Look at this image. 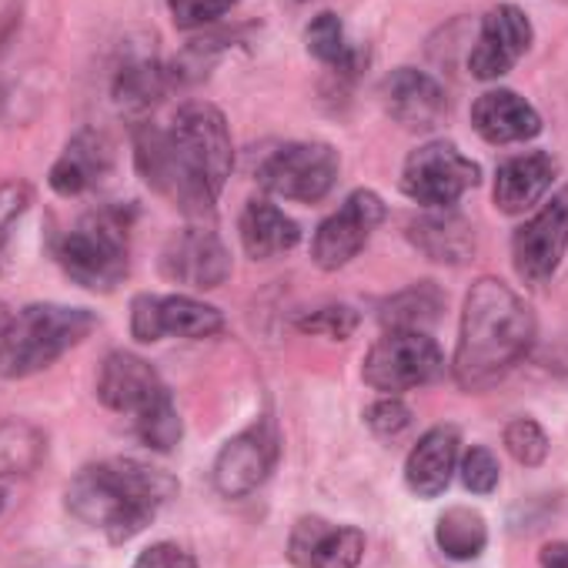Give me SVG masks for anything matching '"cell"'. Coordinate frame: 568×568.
I'll return each instance as SVG.
<instances>
[{
	"instance_id": "3",
	"label": "cell",
	"mask_w": 568,
	"mask_h": 568,
	"mask_svg": "<svg viewBox=\"0 0 568 568\" xmlns=\"http://www.w3.org/2000/svg\"><path fill=\"white\" fill-rule=\"evenodd\" d=\"M174 491L178 481L168 471L134 458H108L74 475L68 485V508L121 545L141 535Z\"/></svg>"
},
{
	"instance_id": "19",
	"label": "cell",
	"mask_w": 568,
	"mask_h": 568,
	"mask_svg": "<svg viewBox=\"0 0 568 568\" xmlns=\"http://www.w3.org/2000/svg\"><path fill=\"white\" fill-rule=\"evenodd\" d=\"M471 124L488 144H521L541 131L538 111L515 91H485L471 108Z\"/></svg>"
},
{
	"instance_id": "20",
	"label": "cell",
	"mask_w": 568,
	"mask_h": 568,
	"mask_svg": "<svg viewBox=\"0 0 568 568\" xmlns=\"http://www.w3.org/2000/svg\"><path fill=\"white\" fill-rule=\"evenodd\" d=\"M555 158L545 151H528L518 158H508L495 174V207L505 214H525L531 211L555 181Z\"/></svg>"
},
{
	"instance_id": "21",
	"label": "cell",
	"mask_w": 568,
	"mask_h": 568,
	"mask_svg": "<svg viewBox=\"0 0 568 568\" xmlns=\"http://www.w3.org/2000/svg\"><path fill=\"white\" fill-rule=\"evenodd\" d=\"M458 445L462 438L452 425H438L418 438L405 462V481L418 498H435L448 488L458 465Z\"/></svg>"
},
{
	"instance_id": "34",
	"label": "cell",
	"mask_w": 568,
	"mask_h": 568,
	"mask_svg": "<svg viewBox=\"0 0 568 568\" xmlns=\"http://www.w3.org/2000/svg\"><path fill=\"white\" fill-rule=\"evenodd\" d=\"M412 425V412L392 395V398H382L368 408V428L382 438H395L402 435L405 428Z\"/></svg>"
},
{
	"instance_id": "30",
	"label": "cell",
	"mask_w": 568,
	"mask_h": 568,
	"mask_svg": "<svg viewBox=\"0 0 568 568\" xmlns=\"http://www.w3.org/2000/svg\"><path fill=\"white\" fill-rule=\"evenodd\" d=\"M505 448H508V455H511L518 465L535 468V465H541L545 455H548V435L541 432L538 422H531V418H515V422L505 428Z\"/></svg>"
},
{
	"instance_id": "13",
	"label": "cell",
	"mask_w": 568,
	"mask_h": 568,
	"mask_svg": "<svg viewBox=\"0 0 568 568\" xmlns=\"http://www.w3.org/2000/svg\"><path fill=\"white\" fill-rule=\"evenodd\" d=\"M161 271L168 281L184 284V288L211 292L227 281L231 254L224 241L211 227H204V221H197L168 237V244L161 247Z\"/></svg>"
},
{
	"instance_id": "39",
	"label": "cell",
	"mask_w": 568,
	"mask_h": 568,
	"mask_svg": "<svg viewBox=\"0 0 568 568\" xmlns=\"http://www.w3.org/2000/svg\"><path fill=\"white\" fill-rule=\"evenodd\" d=\"M0 508H4V491H0Z\"/></svg>"
},
{
	"instance_id": "5",
	"label": "cell",
	"mask_w": 568,
	"mask_h": 568,
	"mask_svg": "<svg viewBox=\"0 0 568 568\" xmlns=\"http://www.w3.org/2000/svg\"><path fill=\"white\" fill-rule=\"evenodd\" d=\"M98 328L88 308L28 305L0 332V378H31L81 345Z\"/></svg>"
},
{
	"instance_id": "28",
	"label": "cell",
	"mask_w": 568,
	"mask_h": 568,
	"mask_svg": "<svg viewBox=\"0 0 568 568\" xmlns=\"http://www.w3.org/2000/svg\"><path fill=\"white\" fill-rule=\"evenodd\" d=\"M28 207H31V184H24V181L0 184V277L8 271V251H11L14 227L28 214Z\"/></svg>"
},
{
	"instance_id": "18",
	"label": "cell",
	"mask_w": 568,
	"mask_h": 568,
	"mask_svg": "<svg viewBox=\"0 0 568 568\" xmlns=\"http://www.w3.org/2000/svg\"><path fill=\"white\" fill-rule=\"evenodd\" d=\"M111 171V144L98 131H81L68 141L61 158L51 164L48 184L61 197H81Z\"/></svg>"
},
{
	"instance_id": "1",
	"label": "cell",
	"mask_w": 568,
	"mask_h": 568,
	"mask_svg": "<svg viewBox=\"0 0 568 568\" xmlns=\"http://www.w3.org/2000/svg\"><path fill=\"white\" fill-rule=\"evenodd\" d=\"M134 164L144 184L191 221L211 217L234 164L224 114L207 101H191L164 128L141 124L134 131Z\"/></svg>"
},
{
	"instance_id": "6",
	"label": "cell",
	"mask_w": 568,
	"mask_h": 568,
	"mask_svg": "<svg viewBox=\"0 0 568 568\" xmlns=\"http://www.w3.org/2000/svg\"><path fill=\"white\" fill-rule=\"evenodd\" d=\"M58 261L64 274L88 292H114L128 277L131 244L128 221L121 211L84 214L58 244Z\"/></svg>"
},
{
	"instance_id": "26",
	"label": "cell",
	"mask_w": 568,
	"mask_h": 568,
	"mask_svg": "<svg viewBox=\"0 0 568 568\" xmlns=\"http://www.w3.org/2000/svg\"><path fill=\"white\" fill-rule=\"evenodd\" d=\"M48 452L44 432L24 418H0V478L31 475Z\"/></svg>"
},
{
	"instance_id": "24",
	"label": "cell",
	"mask_w": 568,
	"mask_h": 568,
	"mask_svg": "<svg viewBox=\"0 0 568 568\" xmlns=\"http://www.w3.org/2000/svg\"><path fill=\"white\" fill-rule=\"evenodd\" d=\"M412 244L428 254L432 261H448V264H462L471 257L475 251V227L458 217V214H425L418 221H412L408 227Z\"/></svg>"
},
{
	"instance_id": "17",
	"label": "cell",
	"mask_w": 568,
	"mask_h": 568,
	"mask_svg": "<svg viewBox=\"0 0 568 568\" xmlns=\"http://www.w3.org/2000/svg\"><path fill=\"white\" fill-rule=\"evenodd\" d=\"M382 98H385V111L408 131H432L448 114L445 88L432 74L415 68H398L385 81Z\"/></svg>"
},
{
	"instance_id": "27",
	"label": "cell",
	"mask_w": 568,
	"mask_h": 568,
	"mask_svg": "<svg viewBox=\"0 0 568 568\" xmlns=\"http://www.w3.org/2000/svg\"><path fill=\"white\" fill-rule=\"evenodd\" d=\"M305 48H308V54H312L315 61H322V64H328V68H335V71H355V64H358V51L348 44L345 28H342L338 14H332V11L318 14V18L308 24V31H305Z\"/></svg>"
},
{
	"instance_id": "40",
	"label": "cell",
	"mask_w": 568,
	"mask_h": 568,
	"mask_svg": "<svg viewBox=\"0 0 568 568\" xmlns=\"http://www.w3.org/2000/svg\"><path fill=\"white\" fill-rule=\"evenodd\" d=\"M295 4H308V0H295Z\"/></svg>"
},
{
	"instance_id": "31",
	"label": "cell",
	"mask_w": 568,
	"mask_h": 568,
	"mask_svg": "<svg viewBox=\"0 0 568 568\" xmlns=\"http://www.w3.org/2000/svg\"><path fill=\"white\" fill-rule=\"evenodd\" d=\"M428 292H432L428 284H422V288H415V292L395 298V302L388 305L385 322H392V328H415V332H422V318H435V312H438V295H432V298L425 302Z\"/></svg>"
},
{
	"instance_id": "23",
	"label": "cell",
	"mask_w": 568,
	"mask_h": 568,
	"mask_svg": "<svg viewBox=\"0 0 568 568\" xmlns=\"http://www.w3.org/2000/svg\"><path fill=\"white\" fill-rule=\"evenodd\" d=\"M174 84V74L148 54L128 58L114 74V104L128 118H144Z\"/></svg>"
},
{
	"instance_id": "32",
	"label": "cell",
	"mask_w": 568,
	"mask_h": 568,
	"mask_svg": "<svg viewBox=\"0 0 568 568\" xmlns=\"http://www.w3.org/2000/svg\"><path fill=\"white\" fill-rule=\"evenodd\" d=\"M234 4H237V0H168V11H171V21L181 31H194V28L214 24Z\"/></svg>"
},
{
	"instance_id": "11",
	"label": "cell",
	"mask_w": 568,
	"mask_h": 568,
	"mask_svg": "<svg viewBox=\"0 0 568 568\" xmlns=\"http://www.w3.org/2000/svg\"><path fill=\"white\" fill-rule=\"evenodd\" d=\"M221 328V312L191 295H138L131 302V335L144 345L161 338L197 342L217 335Z\"/></svg>"
},
{
	"instance_id": "7",
	"label": "cell",
	"mask_w": 568,
	"mask_h": 568,
	"mask_svg": "<svg viewBox=\"0 0 568 568\" xmlns=\"http://www.w3.org/2000/svg\"><path fill=\"white\" fill-rule=\"evenodd\" d=\"M338 151L325 141H292L274 148L257 164V184L284 201L315 204L338 181Z\"/></svg>"
},
{
	"instance_id": "37",
	"label": "cell",
	"mask_w": 568,
	"mask_h": 568,
	"mask_svg": "<svg viewBox=\"0 0 568 568\" xmlns=\"http://www.w3.org/2000/svg\"><path fill=\"white\" fill-rule=\"evenodd\" d=\"M11 315H14V312H11V308H8L4 302H0V332H4V328H8V322H11Z\"/></svg>"
},
{
	"instance_id": "2",
	"label": "cell",
	"mask_w": 568,
	"mask_h": 568,
	"mask_svg": "<svg viewBox=\"0 0 568 568\" xmlns=\"http://www.w3.org/2000/svg\"><path fill=\"white\" fill-rule=\"evenodd\" d=\"M535 342L531 308L498 277H478L465 298L455 348V382L465 392L495 388Z\"/></svg>"
},
{
	"instance_id": "33",
	"label": "cell",
	"mask_w": 568,
	"mask_h": 568,
	"mask_svg": "<svg viewBox=\"0 0 568 568\" xmlns=\"http://www.w3.org/2000/svg\"><path fill=\"white\" fill-rule=\"evenodd\" d=\"M498 478H501V471H498V458L488 452V448H471L465 458H462V481H465V488L468 491H475V495H491L495 488H498Z\"/></svg>"
},
{
	"instance_id": "38",
	"label": "cell",
	"mask_w": 568,
	"mask_h": 568,
	"mask_svg": "<svg viewBox=\"0 0 568 568\" xmlns=\"http://www.w3.org/2000/svg\"><path fill=\"white\" fill-rule=\"evenodd\" d=\"M4 104H8V94H4V84H0V114H4Z\"/></svg>"
},
{
	"instance_id": "8",
	"label": "cell",
	"mask_w": 568,
	"mask_h": 568,
	"mask_svg": "<svg viewBox=\"0 0 568 568\" xmlns=\"http://www.w3.org/2000/svg\"><path fill=\"white\" fill-rule=\"evenodd\" d=\"M442 372H445V355H442L438 342L415 328L385 332L372 345L365 368H362L365 382L375 392H388V395L432 385L435 378H442Z\"/></svg>"
},
{
	"instance_id": "14",
	"label": "cell",
	"mask_w": 568,
	"mask_h": 568,
	"mask_svg": "<svg viewBox=\"0 0 568 568\" xmlns=\"http://www.w3.org/2000/svg\"><path fill=\"white\" fill-rule=\"evenodd\" d=\"M277 442L267 422H257L234 435L214 462V488L224 498H244L264 485V478L274 468Z\"/></svg>"
},
{
	"instance_id": "9",
	"label": "cell",
	"mask_w": 568,
	"mask_h": 568,
	"mask_svg": "<svg viewBox=\"0 0 568 568\" xmlns=\"http://www.w3.org/2000/svg\"><path fill=\"white\" fill-rule=\"evenodd\" d=\"M478 164L468 161L455 144L432 141L408 154L402 171V191L422 207L448 211L478 184Z\"/></svg>"
},
{
	"instance_id": "16",
	"label": "cell",
	"mask_w": 568,
	"mask_h": 568,
	"mask_svg": "<svg viewBox=\"0 0 568 568\" xmlns=\"http://www.w3.org/2000/svg\"><path fill=\"white\" fill-rule=\"evenodd\" d=\"M288 555L298 568H358L365 555V535L352 525H332L312 515L292 528Z\"/></svg>"
},
{
	"instance_id": "4",
	"label": "cell",
	"mask_w": 568,
	"mask_h": 568,
	"mask_svg": "<svg viewBox=\"0 0 568 568\" xmlns=\"http://www.w3.org/2000/svg\"><path fill=\"white\" fill-rule=\"evenodd\" d=\"M98 398L118 412L131 415L138 438L148 448L171 452L181 442V418L161 375L131 352H111L98 375Z\"/></svg>"
},
{
	"instance_id": "35",
	"label": "cell",
	"mask_w": 568,
	"mask_h": 568,
	"mask_svg": "<svg viewBox=\"0 0 568 568\" xmlns=\"http://www.w3.org/2000/svg\"><path fill=\"white\" fill-rule=\"evenodd\" d=\"M131 568H197V561L187 548H181L174 541H158V545L144 548Z\"/></svg>"
},
{
	"instance_id": "15",
	"label": "cell",
	"mask_w": 568,
	"mask_h": 568,
	"mask_svg": "<svg viewBox=\"0 0 568 568\" xmlns=\"http://www.w3.org/2000/svg\"><path fill=\"white\" fill-rule=\"evenodd\" d=\"M531 44V24L515 4H498L485 14L478 41L468 54V71L478 81H498L505 78L528 51Z\"/></svg>"
},
{
	"instance_id": "12",
	"label": "cell",
	"mask_w": 568,
	"mask_h": 568,
	"mask_svg": "<svg viewBox=\"0 0 568 568\" xmlns=\"http://www.w3.org/2000/svg\"><path fill=\"white\" fill-rule=\"evenodd\" d=\"M382 221H385V201L375 191L348 194L345 204L332 217H325L315 231V241H312L315 264L325 271H338L352 264Z\"/></svg>"
},
{
	"instance_id": "25",
	"label": "cell",
	"mask_w": 568,
	"mask_h": 568,
	"mask_svg": "<svg viewBox=\"0 0 568 568\" xmlns=\"http://www.w3.org/2000/svg\"><path fill=\"white\" fill-rule=\"evenodd\" d=\"M435 541L438 548L455 558V561H471L485 551L488 545V525L485 518L475 511V508H465V505H455L448 511L438 515V525H435Z\"/></svg>"
},
{
	"instance_id": "22",
	"label": "cell",
	"mask_w": 568,
	"mask_h": 568,
	"mask_svg": "<svg viewBox=\"0 0 568 568\" xmlns=\"http://www.w3.org/2000/svg\"><path fill=\"white\" fill-rule=\"evenodd\" d=\"M237 231H241V244H244L247 257H254V261L284 254V251L298 247V241H302V227L281 207H274L267 197H251L244 204Z\"/></svg>"
},
{
	"instance_id": "36",
	"label": "cell",
	"mask_w": 568,
	"mask_h": 568,
	"mask_svg": "<svg viewBox=\"0 0 568 568\" xmlns=\"http://www.w3.org/2000/svg\"><path fill=\"white\" fill-rule=\"evenodd\" d=\"M541 568H568V545L551 541L541 548Z\"/></svg>"
},
{
	"instance_id": "29",
	"label": "cell",
	"mask_w": 568,
	"mask_h": 568,
	"mask_svg": "<svg viewBox=\"0 0 568 568\" xmlns=\"http://www.w3.org/2000/svg\"><path fill=\"white\" fill-rule=\"evenodd\" d=\"M298 332L305 335H322V338H352L355 328H358V312L348 308V305H325V308H315V312H305L298 315Z\"/></svg>"
},
{
	"instance_id": "10",
	"label": "cell",
	"mask_w": 568,
	"mask_h": 568,
	"mask_svg": "<svg viewBox=\"0 0 568 568\" xmlns=\"http://www.w3.org/2000/svg\"><path fill=\"white\" fill-rule=\"evenodd\" d=\"M568 251V187L551 194L511 237V261L525 284H545Z\"/></svg>"
}]
</instances>
